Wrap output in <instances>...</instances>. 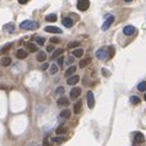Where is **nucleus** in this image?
Instances as JSON below:
<instances>
[{"mask_svg": "<svg viewBox=\"0 0 146 146\" xmlns=\"http://www.w3.org/2000/svg\"><path fill=\"white\" fill-rule=\"evenodd\" d=\"M130 101H131L133 104H138L139 102H140V98H139L138 96H131V97H130Z\"/></svg>", "mask_w": 146, "mask_h": 146, "instance_id": "29", "label": "nucleus"}, {"mask_svg": "<svg viewBox=\"0 0 146 146\" xmlns=\"http://www.w3.org/2000/svg\"><path fill=\"white\" fill-rule=\"evenodd\" d=\"M124 1H126V3H130V1H133V0H124Z\"/></svg>", "mask_w": 146, "mask_h": 146, "instance_id": "40", "label": "nucleus"}, {"mask_svg": "<svg viewBox=\"0 0 146 146\" xmlns=\"http://www.w3.org/2000/svg\"><path fill=\"white\" fill-rule=\"evenodd\" d=\"M27 55H28V53L26 52L25 49H19L16 52V57L19 59H25V58H27Z\"/></svg>", "mask_w": 146, "mask_h": 146, "instance_id": "11", "label": "nucleus"}, {"mask_svg": "<svg viewBox=\"0 0 146 146\" xmlns=\"http://www.w3.org/2000/svg\"><path fill=\"white\" fill-rule=\"evenodd\" d=\"M79 80H80V77L77 76V75H74V76H70L66 82H68V85H76L77 82H79Z\"/></svg>", "mask_w": 146, "mask_h": 146, "instance_id": "12", "label": "nucleus"}, {"mask_svg": "<svg viewBox=\"0 0 146 146\" xmlns=\"http://www.w3.org/2000/svg\"><path fill=\"white\" fill-rule=\"evenodd\" d=\"M96 57H97L100 60H106L107 57H108V53H107V50H106L104 48L98 49L97 53H96Z\"/></svg>", "mask_w": 146, "mask_h": 146, "instance_id": "4", "label": "nucleus"}, {"mask_svg": "<svg viewBox=\"0 0 146 146\" xmlns=\"http://www.w3.org/2000/svg\"><path fill=\"white\" fill-rule=\"evenodd\" d=\"M48 68H49V64H47V63H44V64L42 65V68H41V69H42V70H47V69H48Z\"/></svg>", "mask_w": 146, "mask_h": 146, "instance_id": "37", "label": "nucleus"}, {"mask_svg": "<svg viewBox=\"0 0 146 146\" xmlns=\"http://www.w3.org/2000/svg\"><path fill=\"white\" fill-rule=\"evenodd\" d=\"M75 71H76V68H75V66H70L69 69H68L66 71H65V76H66V77H69L70 75H73V74L75 73Z\"/></svg>", "mask_w": 146, "mask_h": 146, "instance_id": "18", "label": "nucleus"}, {"mask_svg": "<svg viewBox=\"0 0 146 146\" xmlns=\"http://www.w3.org/2000/svg\"><path fill=\"white\" fill-rule=\"evenodd\" d=\"M59 118H70V110L69 109H64L63 112H60Z\"/></svg>", "mask_w": 146, "mask_h": 146, "instance_id": "21", "label": "nucleus"}, {"mask_svg": "<svg viewBox=\"0 0 146 146\" xmlns=\"http://www.w3.org/2000/svg\"><path fill=\"white\" fill-rule=\"evenodd\" d=\"M87 106H89V108H94L95 107V97L92 91L87 92Z\"/></svg>", "mask_w": 146, "mask_h": 146, "instance_id": "5", "label": "nucleus"}, {"mask_svg": "<svg viewBox=\"0 0 146 146\" xmlns=\"http://www.w3.org/2000/svg\"><path fill=\"white\" fill-rule=\"evenodd\" d=\"M138 90L139 91H146V81H142L138 85Z\"/></svg>", "mask_w": 146, "mask_h": 146, "instance_id": "26", "label": "nucleus"}, {"mask_svg": "<svg viewBox=\"0 0 146 146\" xmlns=\"http://www.w3.org/2000/svg\"><path fill=\"white\" fill-rule=\"evenodd\" d=\"M44 31L49 33H61V30L59 27H55V26H47L44 28Z\"/></svg>", "mask_w": 146, "mask_h": 146, "instance_id": "7", "label": "nucleus"}, {"mask_svg": "<svg viewBox=\"0 0 146 146\" xmlns=\"http://www.w3.org/2000/svg\"><path fill=\"white\" fill-rule=\"evenodd\" d=\"M90 61H91V59H89V58H86V59H84V60L80 61V68H85V66H87V65L90 64Z\"/></svg>", "mask_w": 146, "mask_h": 146, "instance_id": "23", "label": "nucleus"}, {"mask_svg": "<svg viewBox=\"0 0 146 146\" xmlns=\"http://www.w3.org/2000/svg\"><path fill=\"white\" fill-rule=\"evenodd\" d=\"M27 48H28L31 52H33V53L37 52V45L33 44V43H28V44H27Z\"/></svg>", "mask_w": 146, "mask_h": 146, "instance_id": "30", "label": "nucleus"}, {"mask_svg": "<svg viewBox=\"0 0 146 146\" xmlns=\"http://www.w3.org/2000/svg\"><path fill=\"white\" fill-rule=\"evenodd\" d=\"M45 21H48V22H55L57 21V15H54V14L47 15L45 16Z\"/></svg>", "mask_w": 146, "mask_h": 146, "instance_id": "15", "label": "nucleus"}, {"mask_svg": "<svg viewBox=\"0 0 146 146\" xmlns=\"http://www.w3.org/2000/svg\"><path fill=\"white\" fill-rule=\"evenodd\" d=\"M53 50H54V47H53L52 44H49L48 47H47V52L50 53V52H53Z\"/></svg>", "mask_w": 146, "mask_h": 146, "instance_id": "35", "label": "nucleus"}, {"mask_svg": "<svg viewBox=\"0 0 146 146\" xmlns=\"http://www.w3.org/2000/svg\"><path fill=\"white\" fill-rule=\"evenodd\" d=\"M55 92H57V95H63L64 94V87H58Z\"/></svg>", "mask_w": 146, "mask_h": 146, "instance_id": "33", "label": "nucleus"}, {"mask_svg": "<svg viewBox=\"0 0 146 146\" xmlns=\"http://www.w3.org/2000/svg\"><path fill=\"white\" fill-rule=\"evenodd\" d=\"M135 27L134 26H131V25H129V26H125L124 28H123V33L125 34V36H133L135 33Z\"/></svg>", "mask_w": 146, "mask_h": 146, "instance_id": "6", "label": "nucleus"}, {"mask_svg": "<svg viewBox=\"0 0 146 146\" xmlns=\"http://www.w3.org/2000/svg\"><path fill=\"white\" fill-rule=\"evenodd\" d=\"M79 45H80V42L79 41H75V42H71V43H69V44H68V48H76V47H79Z\"/></svg>", "mask_w": 146, "mask_h": 146, "instance_id": "27", "label": "nucleus"}, {"mask_svg": "<svg viewBox=\"0 0 146 146\" xmlns=\"http://www.w3.org/2000/svg\"><path fill=\"white\" fill-rule=\"evenodd\" d=\"M145 141V136L144 134L141 133H138V134L135 135V139H134V145H138V144H141V142Z\"/></svg>", "mask_w": 146, "mask_h": 146, "instance_id": "8", "label": "nucleus"}, {"mask_svg": "<svg viewBox=\"0 0 146 146\" xmlns=\"http://www.w3.org/2000/svg\"><path fill=\"white\" fill-rule=\"evenodd\" d=\"M80 95H81V90L77 89V87H75V89L70 91V98H77Z\"/></svg>", "mask_w": 146, "mask_h": 146, "instance_id": "10", "label": "nucleus"}, {"mask_svg": "<svg viewBox=\"0 0 146 146\" xmlns=\"http://www.w3.org/2000/svg\"><path fill=\"white\" fill-rule=\"evenodd\" d=\"M63 52H64V50H63L61 48H59V49H54V50H53L52 57H50V59H52V60H54V59H57L58 57H60L61 54H63Z\"/></svg>", "mask_w": 146, "mask_h": 146, "instance_id": "13", "label": "nucleus"}, {"mask_svg": "<svg viewBox=\"0 0 146 146\" xmlns=\"http://www.w3.org/2000/svg\"><path fill=\"white\" fill-rule=\"evenodd\" d=\"M66 131H68L66 126L61 125V126H59V128L57 129V134H64V133H66Z\"/></svg>", "mask_w": 146, "mask_h": 146, "instance_id": "24", "label": "nucleus"}, {"mask_svg": "<svg viewBox=\"0 0 146 146\" xmlns=\"http://www.w3.org/2000/svg\"><path fill=\"white\" fill-rule=\"evenodd\" d=\"M37 60L39 61H44L45 60V53L44 52H39L38 54H37Z\"/></svg>", "mask_w": 146, "mask_h": 146, "instance_id": "22", "label": "nucleus"}, {"mask_svg": "<svg viewBox=\"0 0 146 146\" xmlns=\"http://www.w3.org/2000/svg\"><path fill=\"white\" fill-rule=\"evenodd\" d=\"M63 25H64L65 27H68V28L73 27V26H74L73 19H70V17H64V19H63Z\"/></svg>", "mask_w": 146, "mask_h": 146, "instance_id": "9", "label": "nucleus"}, {"mask_svg": "<svg viewBox=\"0 0 146 146\" xmlns=\"http://www.w3.org/2000/svg\"><path fill=\"white\" fill-rule=\"evenodd\" d=\"M10 64H11V59L9 57H5L1 59V65H3V66H9Z\"/></svg>", "mask_w": 146, "mask_h": 146, "instance_id": "17", "label": "nucleus"}, {"mask_svg": "<svg viewBox=\"0 0 146 146\" xmlns=\"http://www.w3.org/2000/svg\"><path fill=\"white\" fill-rule=\"evenodd\" d=\"M50 42H52V43H59V38H57V37H53L52 39H50Z\"/></svg>", "mask_w": 146, "mask_h": 146, "instance_id": "36", "label": "nucleus"}, {"mask_svg": "<svg viewBox=\"0 0 146 146\" xmlns=\"http://www.w3.org/2000/svg\"><path fill=\"white\" fill-rule=\"evenodd\" d=\"M58 68H59L58 65H52V66H50V70H49L50 74H52V75H55V74L58 73Z\"/></svg>", "mask_w": 146, "mask_h": 146, "instance_id": "28", "label": "nucleus"}, {"mask_svg": "<svg viewBox=\"0 0 146 146\" xmlns=\"http://www.w3.org/2000/svg\"><path fill=\"white\" fill-rule=\"evenodd\" d=\"M27 1H28V0H19V3H20V4H26V3H27Z\"/></svg>", "mask_w": 146, "mask_h": 146, "instance_id": "39", "label": "nucleus"}, {"mask_svg": "<svg viewBox=\"0 0 146 146\" xmlns=\"http://www.w3.org/2000/svg\"><path fill=\"white\" fill-rule=\"evenodd\" d=\"M113 22H114V16L113 15H109V16L106 19V21H104V24H103V26H102V30L103 31H106V30H108L113 25Z\"/></svg>", "mask_w": 146, "mask_h": 146, "instance_id": "3", "label": "nucleus"}, {"mask_svg": "<svg viewBox=\"0 0 146 146\" xmlns=\"http://www.w3.org/2000/svg\"><path fill=\"white\" fill-rule=\"evenodd\" d=\"M20 27L22 30H37L39 27V24L36 22V21H30V20H26L24 22H21Z\"/></svg>", "mask_w": 146, "mask_h": 146, "instance_id": "1", "label": "nucleus"}, {"mask_svg": "<svg viewBox=\"0 0 146 146\" xmlns=\"http://www.w3.org/2000/svg\"><path fill=\"white\" fill-rule=\"evenodd\" d=\"M144 100H145V101H146V94H145V96H144Z\"/></svg>", "mask_w": 146, "mask_h": 146, "instance_id": "41", "label": "nucleus"}, {"mask_svg": "<svg viewBox=\"0 0 146 146\" xmlns=\"http://www.w3.org/2000/svg\"><path fill=\"white\" fill-rule=\"evenodd\" d=\"M50 144H49L48 141V139H44V141H43V146H49Z\"/></svg>", "mask_w": 146, "mask_h": 146, "instance_id": "38", "label": "nucleus"}, {"mask_svg": "<svg viewBox=\"0 0 146 146\" xmlns=\"http://www.w3.org/2000/svg\"><path fill=\"white\" fill-rule=\"evenodd\" d=\"M11 45H12V43H9V44H6L5 47H3V48L0 49V53H6L9 49L11 48Z\"/></svg>", "mask_w": 146, "mask_h": 146, "instance_id": "31", "label": "nucleus"}, {"mask_svg": "<svg viewBox=\"0 0 146 146\" xmlns=\"http://www.w3.org/2000/svg\"><path fill=\"white\" fill-rule=\"evenodd\" d=\"M63 60H64L63 58H58V60H57V64H58V66H60V68H61V66H63V63H64V61H63Z\"/></svg>", "mask_w": 146, "mask_h": 146, "instance_id": "34", "label": "nucleus"}, {"mask_svg": "<svg viewBox=\"0 0 146 146\" xmlns=\"http://www.w3.org/2000/svg\"><path fill=\"white\" fill-rule=\"evenodd\" d=\"M90 6V0H77V9L80 11H86Z\"/></svg>", "mask_w": 146, "mask_h": 146, "instance_id": "2", "label": "nucleus"}, {"mask_svg": "<svg viewBox=\"0 0 146 146\" xmlns=\"http://www.w3.org/2000/svg\"><path fill=\"white\" fill-rule=\"evenodd\" d=\"M58 104L59 106H68L69 104V100L68 98H65V97H61L58 100Z\"/></svg>", "mask_w": 146, "mask_h": 146, "instance_id": "16", "label": "nucleus"}, {"mask_svg": "<svg viewBox=\"0 0 146 146\" xmlns=\"http://www.w3.org/2000/svg\"><path fill=\"white\" fill-rule=\"evenodd\" d=\"M65 140H66V138H64V136H58V138H53V141L55 142V144H60V142H64Z\"/></svg>", "mask_w": 146, "mask_h": 146, "instance_id": "25", "label": "nucleus"}, {"mask_svg": "<svg viewBox=\"0 0 146 146\" xmlns=\"http://www.w3.org/2000/svg\"><path fill=\"white\" fill-rule=\"evenodd\" d=\"M81 102H77L76 104L74 106V113L75 114H79L80 112H81Z\"/></svg>", "mask_w": 146, "mask_h": 146, "instance_id": "19", "label": "nucleus"}, {"mask_svg": "<svg viewBox=\"0 0 146 146\" xmlns=\"http://www.w3.org/2000/svg\"><path fill=\"white\" fill-rule=\"evenodd\" d=\"M73 55L74 57H77V58H81L84 55V50L81 48H76L75 50H73Z\"/></svg>", "mask_w": 146, "mask_h": 146, "instance_id": "14", "label": "nucleus"}, {"mask_svg": "<svg viewBox=\"0 0 146 146\" xmlns=\"http://www.w3.org/2000/svg\"><path fill=\"white\" fill-rule=\"evenodd\" d=\"M37 44H39V45L44 44V38H43V37H38V38H37Z\"/></svg>", "mask_w": 146, "mask_h": 146, "instance_id": "32", "label": "nucleus"}, {"mask_svg": "<svg viewBox=\"0 0 146 146\" xmlns=\"http://www.w3.org/2000/svg\"><path fill=\"white\" fill-rule=\"evenodd\" d=\"M4 30H5V31H8V32H14L15 26H14V24H6L4 26Z\"/></svg>", "mask_w": 146, "mask_h": 146, "instance_id": "20", "label": "nucleus"}]
</instances>
